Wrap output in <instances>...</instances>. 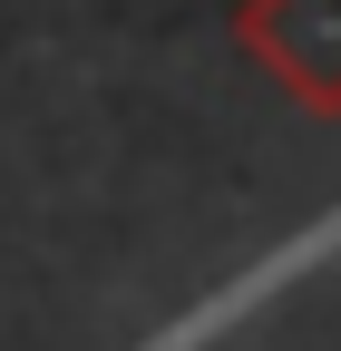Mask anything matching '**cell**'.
Segmentation results:
<instances>
[{
	"label": "cell",
	"mask_w": 341,
	"mask_h": 351,
	"mask_svg": "<svg viewBox=\"0 0 341 351\" xmlns=\"http://www.w3.org/2000/svg\"><path fill=\"white\" fill-rule=\"evenodd\" d=\"M234 49L303 117H341V0H234Z\"/></svg>",
	"instance_id": "6da1fadb"
}]
</instances>
